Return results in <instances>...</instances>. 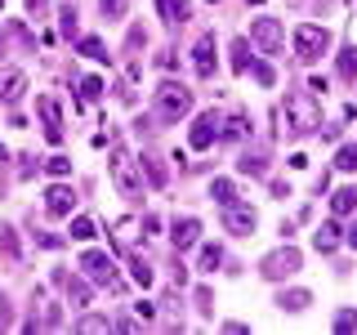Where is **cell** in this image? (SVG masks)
<instances>
[{"mask_svg":"<svg viewBox=\"0 0 357 335\" xmlns=\"http://www.w3.org/2000/svg\"><path fill=\"white\" fill-rule=\"evenodd\" d=\"M76 50H81L85 59H98V63H107V45L98 40V36H81V45H76Z\"/></svg>","mask_w":357,"mask_h":335,"instance_id":"obj_24","label":"cell"},{"mask_svg":"<svg viewBox=\"0 0 357 335\" xmlns=\"http://www.w3.org/2000/svg\"><path fill=\"white\" fill-rule=\"evenodd\" d=\"M112 184H116L126 197H139V193H143L139 165H134V156H130L126 148H116V152H112Z\"/></svg>","mask_w":357,"mask_h":335,"instance_id":"obj_4","label":"cell"},{"mask_svg":"<svg viewBox=\"0 0 357 335\" xmlns=\"http://www.w3.org/2000/svg\"><path fill=\"white\" fill-rule=\"evenodd\" d=\"M81 268H85V273H89V282H94V286H107L112 295H116V290H121L116 264H112V260H107L103 251H85V255H81Z\"/></svg>","mask_w":357,"mask_h":335,"instance_id":"obj_5","label":"cell"},{"mask_svg":"<svg viewBox=\"0 0 357 335\" xmlns=\"http://www.w3.org/2000/svg\"><path fill=\"white\" fill-rule=\"evenodd\" d=\"M36 112H40V126H45V139L50 143H63V107H59V98L54 94H40L36 98Z\"/></svg>","mask_w":357,"mask_h":335,"instance_id":"obj_7","label":"cell"},{"mask_svg":"<svg viewBox=\"0 0 357 335\" xmlns=\"http://www.w3.org/2000/svg\"><path fill=\"white\" fill-rule=\"evenodd\" d=\"M63 36H76V9H63Z\"/></svg>","mask_w":357,"mask_h":335,"instance_id":"obj_39","label":"cell"},{"mask_svg":"<svg viewBox=\"0 0 357 335\" xmlns=\"http://www.w3.org/2000/svg\"><path fill=\"white\" fill-rule=\"evenodd\" d=\"M223 223H228V232H241V237H250L259 219H255L250 206H237V201H232V206H223Z\"/></svg>","mask_w":357,"mask_h":335,"instance_id":"obj_10","label":"cell"},{"mask_svg":"<svg viewBox=\"0 0 357 335\" xmlns=\"http://www.w3.org/2000/svg\"><path fill=\"white\" fill-rule=\"evenodd\" d=\"M45 170H50V174H72V161H67V156H50V161H45Z\"/></svg>","mask_w":357,"mask_h":335,"instance_id":"obj_34","label":"cell"},{"mask_svg":"<svg viewBox=\"0 0 357 335\" xmlns=\"http://www.w3.org/2000/svg\"><path fill=\"white\" fill-rule=\"evenodd\" d=\"M223 126H228V130H223V139H241V134L250 130V126H245V117H232V121H223Z\"/></svg>","mask_w":357,"mask_h":335,"instance_id":"obj_35","label":"cell"},{"mask_svg":"<svg viewBox=\"0 0 357 335\" xmlns=\"http://www.w3.org/2000/svg\"><path fill=\"white\" fill-rule=\"evenodd\" d=\"M36 241L45 246V251H59V246H63V237H59V232H36Z\"/></svg>","mask_w":357,"mask_h":335,"instance_id":"obj_37","label":"cell"},{"mask_svg":"<svg viewBox=\"0 0 357 335\" xmlns=\"http://www.w3.org/2000/svg\"><path fill=\"white\" fill-rule=\"evenodd\" d=\"M335 327H340V331H353V327H357V318H353V313H344V318L335 322Z\"/></svg>","mask_w":357,"mask_h":335,"instance_id":"obj_40","label":"cell"},{"mask_svg":"<svg viewBox=\"0 0 357 335\" xmlns=\"http://www.w3.org/2000/svg\"><path fill=\"white\" fill-rule=\"evenodd\" d=\"M295 268H299V251H295V246H282V251H273V255H264V264H259V273H264V277H273V282H277V277H286V273H295Z\"/></svg>","mask_w":357,"mask_h":335,"instance_id":"obj_9","label":"cell"},{"mask_svg":"<svg viewBox=\"0 0 357 335\" xmlns=\"http://www.w3.org/2000/svg\"><path fill=\"white\" fill-rule=\"evenodd\" d=\"M192 63H197V76H215V36H201L197 40Z\"/></svg>","mask_w":357,"mask_h":335,"instance_id":"obj_13","label":"cell"},{"mask_svg":"<svg viewBox=\"0 0 357 335\" xmlns=\"http://www.w3.org/2000/svg\"><path fill=\"white\" fill-rule=\"evenodd\" d=\"M197 237H201V219H174V223H170L174 251H188V246H197Z\"/></svg>","mask_w":357,"mask_h":335,"instance_id":"obj_11","label":"cell"},{"mask_svg":"<svg viewBox=\"0 0 357 335\" xmlns=\"http://www.w3.org/2000/svg\"><path fill=\"white\" fill-rule=\"evenodd\" d=\"M219 130H223V117H219L215 107H210V112H201V117L192 121V134H188V143H192L197 152H206L210 143H215V134H219Z\"/></svg>","mask_w":357,"mask_h":335,"instance_id":"obj_8","label":"cell"},{"mask_svg":"<svg viewBox=\"0 0 357 335\" xmlns=\"http://www.w3.org/2000/svg\"><path fill=\"white\" fill-rule=\"evenodd\" d=\"M130 277H134L139 286H152V264L143 260V255H130Z\"/></svg>","mask_w":357,"mask_h":335,"instance_id":"obj_22","label":"cell"},{"mask_svg":"<svg viewBox=\"0 0 357 335\" xmlns=\"http://www.w3.org/2000/svg\"><path fill=\"white\" fill-rule=\"evenodd\" d=\"M312 246H317L321 255H331L335 246H340V223H321V228H317V237H312Z\"/></svg>","mask_w":357,"mask_h":335,"instance_id":"obj_16","label":"cell"},{"mask_svg":"<svg viewBox=\"0 0 357 335\" xmlns=\"http://www.w3.org/2000/svg\"><path fill=\"white\" fill-rule=\"evenodd\" d=\"M103 94V76H85L81 81V98H98Z\"/></svg>","mask_w":357,"mask_h":335,"instance_id":"obj_33","label":"cell"},{"mask_svg":"<svg viewBox=\"0 0 357 335\" xmlns=\"http://www.w3.org/2000/svg\"><path fill=\"white\" fill-rule=\"evenodd\" d=\"M143 165H148V179H152V188H161V184H165V165L156 161V156H143Z\"/></svg>","mask_w":357,"mask_h":335,"instance_id":"obj_32","label":"cell"},{"mask_svg":"<svg viewBox=\"0 0 357 335\" xmlns=\"http://www.w3.org/2000/svg\"><path fill=\"white\" fill-rule=\"evenodd\" d=\"M72 201H76V193L67 184L45 188V210H50V215H72Z\"/></svg>","mask_w":357,"mask_h":335,"instance_id":"obj_12","label":"cell"},{"mask_svg":"<svg viewBox=\"0 0 357 335\" xmlns=\"http://www.w3.org/2000/svg\"><path fill=\"white\" fill-rule=\"evenodd\" d=\"M156 112H161L165 121H178L192 112V89L178 85V81H161V89H156Z\"/></svg>","mask_w":357,"mask_h":335,"instance_id":"obj_2","label":"cell"},{"mask_svg":"<svg viewBox=\"0 0 357 335\" xmlns=\"http://www.w3.org/2000/svg\"><path fill=\"white\" fill-rule=\"evenodd\" d=\"M22 89H27V76H22V72H5V81H0V94H5L9 103H18Z\"/></svg>","mask_w":357,"mask_h":335,"instance_id":"obj_17","label":"cell"},{"mask_svg":"<svg viewBox=\"0 0 357 335\" xmlns=\"http://www.w3.org/2000/svg\"><path fill=\"white\" fill-rule=\"evenodd\" d=\"M76 327H81L85 335H98V331H107V318H98V313H85V318L76 322Z\"/></svg>","mask_w":357,"mask_h":335,"instance_id":"obj_28","label":"cell"},{"mask_svg":"<svg viewBox=\"0 0 357 335\" xmlns=\"http://www.w3.org/2000/svg\"><path fill=\"white\" fill-rule=\"evenodd\" d=\"M335 170H344V174L357 170V143H344V148L335 152Z\"/></svg>","mask_w":357,"mask_h":335,"instance_id":"obj_23","label":"cell"},{"mask_svg":"<svg viewBox=\"0 0 357 335\" xmlns=\"http://www.w3.org/2000/svg\"><path fill=\"white\" fill-rule=\"evenodd\" d=\"M241 174H264L268 170V152L264 148H255V152H241Z\"/></svg>","mask_w":357,"mask_h":335,"instance_id":"obj_18","label":"cell"},{"mask_svg":"<svg viewBox=\"0 0 357 335\" xmlns=\"http://www.w3.org/2000/svg\"><path fill=\"white\" fill-rule=\"evenodd\" d=\"M250 40L259 45V50H268V54H277L286 45V27L277 18H255L250 22Z\"/></svg>","mask_w":357,"mask_h":335,"instance_id":"obj_6","label":"cell"},{"mask_svg":"<svg viewBox=\"0 0 357 335\" xmlns=\"http://www.w3.org/2000/svg\"><path fill=\"white\" fill-rule=\"evenodd\" d=\"M9 327H14V313H9V299L0 295V331H9Z\"/></svg>","mask_w":357,"mask_h":335,"instance_id":"obj_38","label":"cell"},{"mask_svg":"<svg viewBox=\"0 0 357 335\" xmlns=\"http://www.w3.org/2000/svg\"><path fill=\"white\" fill-rule=\"evenodd\" d=\"M326 50H331V31L326 27H317V22H299L295 27V59L299 63H317Z\"/></svg>","mask_w":357,"mask_h":335,"instance_id":"obj_1","label":"cell"},{"mask_svg":"<svg viewBox=\"0 0 357 335\" xmlns=\"http://www.w3.org/2000/svg\"><path fill=\"white\" fill-rule=\"evenodd\" d=\"M219 260H223V251H219V246H201V273L219 268Z\"/></svg>","mask_w":357,"mask_h":335,"instance_id":"obj_29","label":"cell"},{"mask_svg":"<svg viewBox=\"0 0 357 335\" xmlns=\"http://www.w3.org/2000/svg\"><path fill=\"white\" fill-rule=\"evenodd\" d=\"M308 304H312L308 290H282V295H277V308H286V313H304Z\"/></svg>","mask_w":357,"mask_h":335,"instance_id":"obj_15","label":"cell"},{"mask_svg":"<svg viewBox=\"0 0 357 335\" xmlns=\"http://www.w3.org/2000/svg\"><path fill=\"white\" fill-rule=\"evenodd\" d=\"M63 282H67V277H63ZM67 299H72L76 308H85V304H89V286H85V282H76V277H72V282H67Z\"/></svg>","mask_w":357,"mask_h":335,"instance_id":"obj_26","label":"cell"},{"mask_svg":"<svg viewBox=\"0 0 357 335\" xmlns=\"http://www.w3.org/2000/svg\"><path fill=\"white\" fill-rule=\"evenodd\" d=\"M98 9H103V18H126L130 0H98Z\"/></svg>","mask_w":357,"mask_h":335,"instance_id":"obj_30","label":"cell"},{"mask_svg":"<svg viewBox=\"0 0 357 335\" xmlns=\"http://www.w3.org/2000/svg\"><path fill=\"white\" fill-rule=\"evenodd\" d=\"M255 81H259V85H273V81H277V72H273L268 63H255Z\"/></svg>","mask_w":357,"mask_h":335,"instance_id":"obj_36","label":"cell"},{"mask_svg":"<svg viewBox=\"0 0 357 335\" xmlns=\"http://www.w3.org/2000/svg\"><path fill=\"white\" fill-rule=\"evenodd\" d=\"M344 241H349V246H353V251H357V223H353V228H349V232H344Z\"/></svg>","mask_w":357,"mask_h":335,"instance_id":"obj_41","label":"cell"},{"mask_svg":"<svg viewBox=\"0 0 357 335\" xmlns=\"http://www.w3.org/2000/svg\"><path fill=\"white\" fill-rule=\"evenodd\" d=\"M188 9H192L188 0H161V14H165V22H174V27L188 22Z\"/></svg>","mask_w":357,"mask_h":335,"instance_id":"obj_20","label":"cell"},{"mask_svg":"<svg viewBox=\"0 0 357 335\" xmlns=\"http://www.w3.org/2000/svg\"><path fill=\"white\" fill-rule=\"evenodd\" d=\"M245 5H264V0H245Z\"/></svg>","mask_w":357,"mask_h":335,"instance_id":"obj_42","label":"cell"},{"mask_svg":"<svg viewBox=\"0 0 357 335\" xmlns=\"http://www.w3.org/2000/svg\"><path fill=\"white\" fill-rule=\"evenodd\" d=\"M282 117L290 121V134H304V130L321 126V112H317V103H312V94H290Z\"/></svg>","mask_w":357,"mask_h":335,"instance_id":"obj_3","label":"cell"},{"mask_svg":"<svg viewBox=\"0 0 357 335\" xmlns=\"http://www.w3.org/2000/svg\"><path fill=\"white\" fill-rule=\"evenodd\" d=\"M210 197H215L219 206H232V201H237V188H232V179H215V184H210Z\"/></svg>","mask_w":357,"mask_h":335,"instance_id":"obj_21","label":"cell"},{"mask_svg":"<svg viewBox=\"0 0 357 335\" xmlns=\"http://www.w3.org/2000/svg\"><path fill=\"white\" fill-rule=\"evenodd\" d=\"M228 54H232V72H250V40H245V36H237V40H232L228 45Z\"/></svg>","mask_w":357,"mask_h":335,"instance_id":"obj_14","label":"cell"},{"mask_svg":"<svg viewBox=\"0 0 357 335\" xmlns=\"http://www.w3.org/2000/svg\"><path fill=\"white\" fill-rule=\"evenodd\" d=\"M340 76H344V81L357 76V45H344V50H340Z\"/></svg>","mask_w":357,"mask_h":335,"instance_id":"obj_25","label":"cell"},{"mask_svg":"<svg viewBox=\"0 0 357 335\" xmlns=\"http://www.w3.org/2000/svg\"><path fill=\"white\" fill-rule=\"evenodd\" d=\"M72 237H76V241H89V237H94V219H85V215L72 219Z\"/></svg>","mask_w":357,"mask_h":335,"instance_id":"obj_31","label":"cell"},{"mask_svg":"<svg viewBox=\"0 0 357 335\" xmlns=\"http://www.w3.org/2000/svg\"><path fill=\"white\" fill-rule=\"evenodd\" d=\"M0 251H5V260H18V232L14 228H0Z\"/></svg>","mask_w":357,"mask_h":335,"instance_id":"obj_27","label":"cell"},{"mask_svg":"<svg viewBox=\"0 0 357 335\" xmlns=\"http://www.w3.org/2000/svg\"><path fill=\"white\" fill-rule=\"evenodd\" d=\"M331 210L335 215H353L357 210V188H340V193L331 197Z\"/></svg>","mask_w":357,"mask_h":335,"instance_id":"obj_19","label":"cell"}]
</instances>
